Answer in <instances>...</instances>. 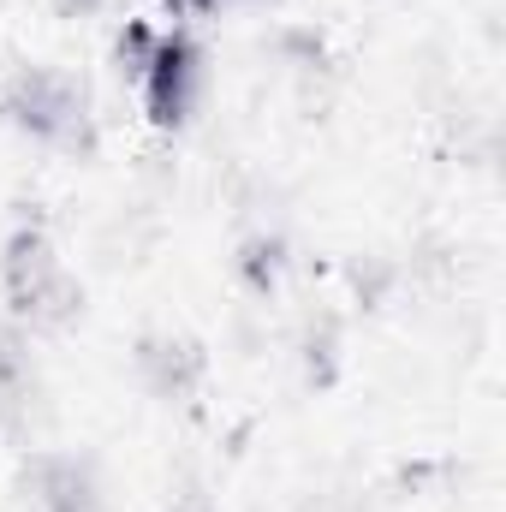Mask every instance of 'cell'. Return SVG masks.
I'll return each mask as SVG.
<instances>
[{"label":"cell","instance_id":"obj_10","mask_svg":"<svg viewBox=\"0 0 506 512\" xmlns=\"http://www.w3.org/2000/svg\"><path fill=\"white\" fill-rule=\"evenodd\" d=\"M179 512H209V501H203V495H191V501H185Z\"/></svg>","mask_w":506,"mask_h":512},{"label":"cell","instance_id":"obj_2","mask_svg":"<svg viewBox=\"0 0 506 512\" xmlns=\"http://www.w3.org/2000/svg\"><path fill=\"white\" fill-rule=\"evenodd\" d=\"M0 114L6 126H18L36 143H54V149H90V102L84 90L54 72V66H24L6 90H0Z\"/></svg>","mask_w":506,"mask_h":512},{"label":"cell","instance_id":"obj_7","mask_svg":"<svg viewBox=\"0 0 506 512\" xmlns=\"http://www.w3.org/2000/svg\"><path fill=\"white\" fill-rule=\"evenodd\" d=\"M24 399H30V358L18 334H0V423H18Z\"/></svg>","mask_w":506,"mask_h":512},{"label":"cell","instance_id":"obj_5","mask_svg":"<svg viewBox=\"0 0 506 512\" xmlns=\"http://www.w3.org/2000/svg\"><path fill=\"white\" fill-rule=\"evenodd\" d=\"M137 376L149 382L155 399H185L203 382V346L185 340V334H149L137 346Z\"/></svg>","mask_w":506,"mask_h":512},{"label":"cell","instance_id":"obj_3","mask_svg":"<svg viewBox=\"0 0 506 512\" xmlns=\"http://www.w3.org/2000/svg\"><path fill=\"white\" fill-rule=\"evenodd\" d=\"M197 84H203V54H197V42H191L185 30L155 36V54H149L143 78H137L149 126H161V131L185 126V120H191V102H197Z\"/></svg>","mask_w":506,"mask_h":512},{"label":"cell","instance_id":"obj_11","mask_svg":"<svg viewBox=\"0 0 506 512\" xmlns=\"http://www.w3.org/2000/svg\"><path fill=\"white\" fill-rule=\"evenodd\" d=\"M72 6H78V12H90L96 0H60V12H72Z\"/></svg>","mask_w":506,"mask_h":512},{"label":"cell","instance_id":"obj_4","mask_svg":"<svg viewBox=\"0 0 506 512\" xmlns=\"http://www.w3.org/2000/svg\"><path fill=\"white\" fill-rule=\"evenodd\" d=\"M24 495L30 512H102L96 465L78 453H36L24 465Z\"/></svg>","mask_w":506,"mask_h":512},{"label":"cell","instance_id":"obj_12","mask_svg":"<svg viewBox=\"0 0 506 512\" xmlns=\"http://www.w3.org/2000/svg\"><path fill=\"white\" fill-rule=\"evenodd\" d=\"M161 6H167V12H179V18H185V0H161Z\"/></svg>","mask_w":506,"mask_h":512},{"label":"cell","instance_id":"obj_6","mask_svg":"<svg viewBox=\"0 0 506 512\" xmlns=\"http://www.w3.org/2000/svg\"><path fill=\"white\" fill-rule=\"evenodd\" d=\"M280 268H286V245H280L274 233L245 239V251H239V274H245V286H251L256 298H268V292L280 286Z\"/></svg>","mask_w":506,"mask_h":512},{"label":"cell","instance_id":"obj_1","mask_svg":"<svg viewBox=\"0 0 506 512\" xmlns=\"http://www.w3.org/2000/svg\"><path fill=\"white\" fill-rule=\"evenodd\" d=\"M0 292H6V310L24 322V328H66L84 304L78 280L66 274V262L54 251V239L42 227H18L6 239L0 256Z\"/></svg>","mask_w":506,"mask_h":512},{"label":"cell","instance_id":"obj_8","mask_svg":"<svg viewBox=\"0 0 506 512\" xmlns=\"http://www.w3.org/2000/svg\"><path fill=\"white\" fill-rule=\"evenodd\" d=\"M149 54H155V30H149L143 18H126V30H120V72H131V78H143Z\"/></svg>","mask_w":506,"mask_h":512},{"label":"cell","instance_id":"obj_9","mask_svg":"<svg viewBox=\"0 0 506 512\" xmlns=\"http://www.w3.org/2000/svg\"><path fill=\"white\" fill-rule=\"evenodd\" d=\"M221 6H245V0H185V12H221Z\"/></svg>","mask_w":506,"mask_h":512}]
</instances>
